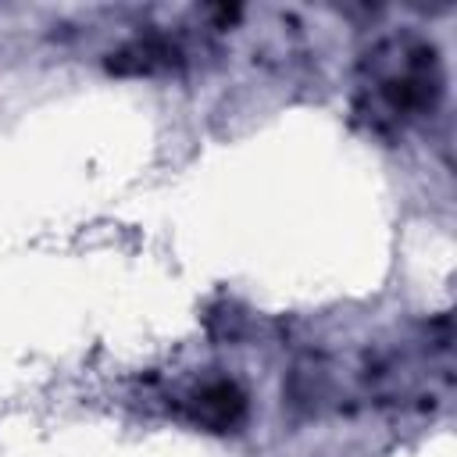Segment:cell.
Instances as JSON below:
<instances>
[{
    "label": "cell",
    "instance_id": "cell-1",
    "mask_svg": "<svg viewBox=\"0 0 457 457\" xmlns=\"http://www.w3.org/2000/svg\"><path fill=\"white\" fill-rule=\"evenodd\" d=\"M368 93L389 121H411L443 100V64L428 43L386 39L368 54Z\"/></svg>",
    "mask_w": 457,
    "mask_h": 457
},
{
    "label": "cell",
    "instance_id": "cell-2",
    "mask_svg": "<svg viewBox=\"0 0 457 457\" xmlns=\"http://www.w3.org/2000/svg\"><path fill=\"white\" fill-rule=\"evenodd\" d=\"M182 414L207 432H232L246 418V393L236 378H204L182 396Z\"/></svg>",
    "mask_w": 457,
    "mask_h": 457
},
{
    "label": "cell",
    "instance_id": "cell-3",
    "mask_svg": "<svg viewBox=\"0 0 457 457\" xmlns=\"http://www.w3.org/2000/svg\"><path fill=\"white\" fill-rule=\"evenodd\" d=\"M186 61V50L168 39V36H143L111 54V68L121 75H154V71H171Z\"/></svg>",
    "mask_w": 457,
    "mask_h": 457
}]
</instances>
